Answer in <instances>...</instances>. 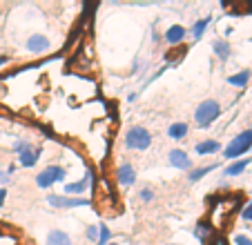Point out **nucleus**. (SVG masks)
<instances>
[{
	"label": "nucleus",
	"mask_w": 252,
	"mask_h": 245,
	"mask_svg": "<svg viewBox=\"0 0 252 245\" xmlns=\"http://www.w3.org/2000/svg\"><path fill=\"white\" fill-rule=\"evenodd\" d=\"M27 147H29V143H27V141H18V143L14 145V152H18V154H20V152L27 150Z\"/></svg>",
	"instance_id": "nucleus-27"
},
{
	"label": "nucleus",
	"mask_w": 252,
	"mask_h": 245,
	"mask_svg": "<svg viewBox=\"0 0 252 245\" xmlns=\"http://www.w3.org/2000/svg\"><path fill=\"white\" fill-rule=\"evenodd\" d=\"M87 189V185L83 181H76V183H67L65 185V194H83Z\"/></svg>",
	"instance_id": "nucleus-20"
},
{
	"label": "nucleus",
	"mask_w": 252,
	"mask_h": 245,
	"mask_svg": "<svg viewBox=\"0 0 252 245\" xmlns=\"http://www.w3.org/2000/svg\"><path fill=\"white\" fill-rule=\"evenodd\" d=\"M112 239V232L107 225H98V245H107Z\"/></svg>",
	"instance_id": "nucleus-21"
},
{
	"label": "nucleus",
	"mask_w": 252,
	"mask_h": 245,
	"mask_svg": "<svg viewBox=\"0 0 252 245\" xmlns=\"http://www.w3.org/2000/svg\"><path fill=\"white\" fill-rule=\"evenodd\" d=\"M214 234V230H212V225L210 223H205V221H199L196 223V227H194V236L201 241V243H208V236H212Z\"/></svg>",
	"instance_id": "nucleus-16"
},
{
	"label": "nucleus",
	"mask_w": 252,
	"mask_h": 245,
	"mask_svg": "<svg viewBox=\"0 0 252 245\" xmlns=\"http://www.w3.org/2000/svg\"><path fill=\"white\" fill-rule=\"evenodd\" d=\"M65 176H67L65 167L49 165V167H45L43 172H38V176H36V185H38V187H43V189H47V187H52L54 183H63V181H65Z\"/></svg>",
	"instance_id": "nucleus-4"
},
{
	"label": "nucleus",
	"mask_w": 252,
	"mask_h": 245,
	"mask_svg": "<svg viewBox=\"0 0 252 245\" xmlns=\"http://www.w3.org/2000/svg\"><path fill=\"white\" fill-rule=\"evenodd\" d=\"M208 245H228V241L221 239V236H217V232H214V241L212 243H208Z\"/></svg>",
	"instance_id": "nucleus-28"
},
{
	"label": "nucleus",
	"mask_w": 252,
	"mask_h": 245,
	"mask_svg": "<svg viewBox=\"0 0 252 245\" xmlns=\"http://www.w3.org/2000/svg\"><path fill=\"white\" fill-rule=\"evenodd\" d=\"M250 150H252V129H246V132L237 134V136L228 143V147L223 150V156L232 160V158L243 156L246 152H250Z\"/></svg>",
	"instance_id": "nucleus-3"
},
{
	"label": "nucleus",
	"mask_w": 252,
	"mask_h": 245,
	"mask_svg": "<svg viewBox=\"0 0 252 245\" xmlns=\"http://www.w3.org/2000/svg\"><path fill=\"white\" fill-rule=\"evenodd\" d=\"M47 245H71V239L67 232L63 230H52L47 234Z\"/></svg>",
	"instance_id": "nucleus-13"
},
{
	"label": "nucleus",
	"mask_w": 252,
	"mask_h": 245,
	"mask_svg": "<svg viewBox=\"0 0 252 245\" xmlns=\"http://www.w3.org/2000/svg\"><path fill=\"white\" fill-rule=\"evenodd\" d=\"M83 183H85L87 187H90V185L94 183V172H92V170H87V172H85V179H83Z\"/></svg>",
	"instance_id": "nucleus-26"
},
{
	"label": "nucleus",
	"mask_w": 252,
	"mask_h": 245,
	"mask_svg": "<svg viewBox=\"0 0 252 245\" xmlns=\"http://www.w3.org/2000/svg\"><path fill=\"white\" fill-rule=\"evenodd\" d=\"M25 47H27V52H32V54H43L52 47V43H49V38L43 36V33H33V36L27 38Z\"/></svg>",
	"instance_id": "nucleus-6"
},
{
	"label": "nucleus",
	"mask_w": 252,
	"mask_h": 245,
	"mask_svg": "<svg viewBox=\"0 0 252 245\" xmlns=\"http://www.w3.org/2000/svg\"><path fill=\"white\" fill-rule=\"evenodd\" d=\"M194 152L199 156H208V154H217V152H221V143L214 141V138H208V141H201L194 145Z\"/></svg>",
	"instance_id": "nucleus-11"
},
{
	"label": "nucleus",
	"mask_w": 252,
	"mask_h": 245,
	"mask_svg": "<svg viewBox=\"0 0 252 245\" xmlns=\"http://www.w3.org/2000/svg\"><path fill=\"white\" fill-rule=\"evenodd\" d=\"M170 245H176V243H170Z\"/></svg>",
	"instance_id": "nucleus-33"
},
{
	"label": "nucleus",
	"mask_w": 252,
	"mask_h": 245,
	"mask_svg": "<svg viewBox=\"0 0 252 245\" xmlns=\"http://www.w3.org/2000/svg\"><path fill=\"white\" fill-rule=\"evenodd\" d=\"M85 236H87L90 241H98V227H96V225H90V227H87V232H85Z\"/></svg>",
	"instance_id": "nucleus-23"
},
{
	"label": "nucleus",
	"mask_w": 252,
	"mask_h": 245,
	"mask_svg": "<svg viewBox=\"0 0 252 245\" xmlns=\"http://www.w3.org/2000/svg\"><path fill=\"white\" fill-rule=\"evenodd\" d=\"M38 158H40V147L36 150V147H32V145H29L27 150H23V152L18 154V163H20L23 167H33Z\"/></svg>",
	"instance_id": "nucleus-10"
},
{
	"label": "nucleus",
	"mask_w": 252,
	"mask_h": 245,
	"mask_svg": "<svg viewBox=\"0 0 252 245\" xmlns=\"http://www.w3.org/2000/svg\"><path fill=\"white\" fill-rule=\"evenodd\" d=\"M208 25H210V18H201V20H196V23L192 25V29H190V36L194 38V40H199V38L205 33Z\"/></svg>",
	"instance_id": "nucleus-19"
},
{
	"label": "nucleus",
	"mask_w": 252,
	"mask_h": 245,
	"mask_svg": "<svg viewBox=\"0 0 252 245\" xmlns=\"http://www.w3.org/2000/svg\"><path fill=\"white\" fill-rule=\"evenodd\" d=\"M138 196H141L143 203H150V201H154V189L152 187H143L141 192H138Z\"/></svg>",
	"instance_id": "nucleus-22"
},
{
	"label": "nucleus",
	"mask_w": 252,
	"mask_h": 245,
	"mask_svg": "<svg viewBox=\"0 0 252 245\" xmlns=\"http://www.w3.org/2000/svg\"><path fill=\"white\" fill-rule=\"evenodd\" d=\"M188 132H190L188 122H172L170 127H167V136H170L172 141H183V138L188 136Z\"/></svg>",
	"instance_id": "nucleus-12"
},
{
	"label": "nucleus",
	"mask_w": 252,
	"mask_h": 245,
	"mask_svg": "<svg viewBox=\"0 0 252 245\" xmlns=\"http://www.w3.org/2000/svg\"><path fill=\"white\" fill-rule=\"evenodd\" d=\"M167 160H170V165L174 170H192V160L188 156V152H183V150H172L167 154Z\"/></svg>",
	"instance_id": "nucleus-7"
},
{
	"label": "nucleus",
	"mask_w": 252,
	"mask_h": 245,
	"mask_svg": "<svg viewBox=\"0 0 252 245\" xmlns=\"http://www.w3.org/2000/svg\"><path fill=\"white\" fill-rule=\"evenodd\" d=\"M107 245H116V243H107Z\"/></svg>",
	"instance_id": "nucleus-32"
},
{
	"label": "nucleus",
	"mask_w": 252,
	"mask_h": 245,
	"mask_svg": "<svg viewBox=\"0 0 252 245\" xmlns=\"http://www.w3.org/2000/svg\"><path fill=\"white\" fill-rule=\"evenodd\" d=\"M5 183H9V174H7V172H2V170H0V185L5 187Z\"/></svg>",
	"instance_id": "nucleus-29"
},
{
	"label": "nucleus",
	"mask_w": 252,
	"mask_h": 245,
	"mask_svg": "<svg viewBox=\"0 0 252 245\" xmlns=\"http://www.w3.org/2000/svg\"><path fill=\"white\" fill-rule=\"evenodd\" d=\"M241 216H243V221H252V201H250V203H248L246 208H243Z\"/></svg>",
	"instance_id": "nucleus-24"
},
{
	"label": "nucleus",
	"mask_w": 252,
	"mask_h": 245,
	"mask_svg": "<svg viewBox=\"0 0 252 245\" xmlns=\"http://www.w3.org/2000/svg\"><path fill=\"white\" fill-rule=\"evenodd\" d=\"M250 165V158H241V160H237V163H232V165H228L223 170V176L225 179H232V176H239V174H243V170Z\"/></svg>",
	"instance_id": "nucleus-14"
},
{
	"label": "nucleus",
	"mask_w": 252,
	"mask_h": 245,
	"mask_svg": "<svg viewBox=\"0 0 252 245\" xmlns=\"http://www.w3.org/2000/svg\"><path fill=\"white\" fill-rule=\"evenodd\" d=\"M47 203L52 208H58V210H69V208H85L90 205L87 198H74V196H56V194H49L47 196Z\"/></svg>",
	"instance_id": "nucleus-5"
},
{
	"label": "nucleus",
	"mask_w": 252,
	"mask_h": 245,
	"mask_svg": "<svg viewBox=\"0 0 252 245\" xmlns=\"http://www.w3.org/2000/svg\"><path fill=\"white\" fill-rule=\"evenodd\" d=\"M5 62H7V56H2V54H0V67L5 65Z\"/></svg>",
	"instance_id": "nucleus-31"
},
{
	"label": "nucleus",
	"mask_w": 252,
	"mask_h": 245,
	"mask_svg": "<svg viewBox=\"0 0 252 245\" xmlns=\"http://www.w3.org/2000/svg\"><path fill=\"white\" fill-rule=\"evenodd\" d=\"M5 198H7V189H5V187H0V208L5 205Z\"/></svg>",
	"instance_id": "nucleus-30"
},
{
	"label": "nucleus",
	"mask_w": 252,
	"mask_h": 245,
	"mask_svg": "<svg viewBox=\"0 0 252 245\" xmlns=\"http://www.w3.org/2000/svg\"><path fill=\"white\" fill-rule=\"evenodd\" d=\"M248 80H250V71L248 69L239 71V74H234V76H228V83L230 85H234V87H246Z\"/></svg>",
	"instance_id": "nucleus-18"
},
{
	"label": "nucleus",
	"mask_w": 252,
	"mask_h": 245,
	"mask_svg": "<svg viewBox=\"0 0 252 245\" xmlns=\"http://www.w3.org/2000/svg\"><path fill=\"white\" fill-rule=\"evenodd\" d=\"M186 36H188V29L183 27V25H172V27H167L163 38H165L167 45H181L183 40H186Z\"/></svg>",
	"instance_id": "nucleus-9"
},
{
	"label": "nucleus",
	"mask_w": 252,
	"mask_h": 245,
	"mask_svg": "<svg viewBox=\"0 0 252 245\" xmlns=\"http://www.w3.org/2000/svg\"><path fill=\"white\" fill-rule=\"evenodd\" d=\"M116 181H119V185H123V187H129V185L136 183V170H134L129 163H123V165H119V170H116Z\"/></svg>",
	"instance_id": "nucleus-8"
},
{
	"label": "nucleus",
	"mask_w": 252,
	"mask_h": 245,
	"mask_svg": "<svg viewBox=\"0 0 252 245\" xmlns=\"http://www.w3.org/2000/svg\"><path fill=\"white\" fill-rule=\"evenodd\" d=\"M234 243H237V245H252V241L248 239L246 234H237V236H234Z\"/></svg>",
	"instance_id": "nucleus-25"
},
{
	"label": "nucleus",
	"mask_w": 252,
	"mask_h": 245,
	"mask_svg": "<svg viewBox=\"0 0 252 245\" xmlns=\"http://www.w3.org/2000/svg\"><path fill=\"white\" fill-rule=\"evenodd\" d=\"M212 49H214V54H217V58H219V61H228V58H230V43H228V40H223V38L214 40Z\"/></svg>",
	"instance_id": "nucleus-15"
},
{
	"label": "nucleus",
	"mask_w": 252,
	"mask_h": 245,
	"mask_svg": "<svg viewBox=\"0 0 252 245\" xmlns=\"http://www.w3.org/2000/svg\"><path fill=\"white\" fill-rule=\"evenodd\" d=\"M150 145H152V134H150L145 127L134 125V127L127 129V134H125V147H127V150L145 152Z\"/></svg>",
	"instance_id": "nucleus-2"
},
{
	"label": "nucleus",
	"mask_w": 252,
	"mask_h": 245,
	"mask_svg": "<svg viewBox=\"0 0 252 245\" xmlns=\"http://www.w3.org/2000/svg\"><path fill=\"white\" fill-rule=\"evenodd\" d=\"M221 114V105L217 103V100L208 98L203 100V103H199V107L194 109V122H196V127H210L217 118H219Z\"/></svg>",
	"instance_id": "nucleus-1"
},
{
	"label": "nucleus",
	"mask_w": 252,
	"mask_h": 245,
	"mask_svg": "<svg viewBox=\"0 0 252 245\" xmlns=\"http://www.w3.org/2000/svg\"><path fill=\"white\" fill-rule=\"evenodd\" d=\"M219 167V163H214V165H208V167H196V170H190V176H188V181L190 183H196V181H201L203 176H208L212 170H217Z\"/></svg>",
	"instance_id": "nucleus-17"
}]
</instances>
